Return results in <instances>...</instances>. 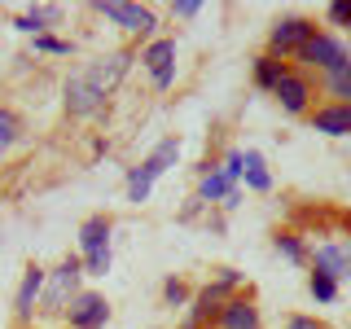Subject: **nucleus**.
I'll return each instance as SVG.
<instances>
[{
  "instance_id": "nucleus-31",
  "label": "nucleus",
  "mask_w": 351,
  "mask_h": 329,
  "mask_svg": "<svg viewBox=\"0 0 351 329\" xmlns=\"http://www.w3.org/2000/svg\"><path fill=\"white\" fill-rule=\"evenodd\" d=\"M338 246H343V268H347V277H351V241H338ZM343 277V281H347Z\"/></svg>"
},
{
  "instance_id": "nucleus-16",
  "label": "nucleus",
  "mask_w": 351,
  "mask_h": 329,
  "mask_svg": "<svg viewBox=\"0 0 351 329\" xmlns=\"http://www.w3.org/2000/svg\"><path fill=\"white\" fill-rule=\"evenodd\" d=\"M321 88L334 97V106H351V58L338 62L334 71H325L321 75Z\"/></svg>"
},
{
  "instance_id": "nucleus-5",
  "label": "nucleus",
  "mask_w": 351,
  "mask_h": 329,
  "mask_svg": "<svg viewBox=\"0 0 351 329\" xmlns=\"http://www.w3.org/2000/svg\"><path fill=\"white\" fill-rule=\"evenodd\" d=\"M62 93H66V114H71V119H93V114H101V106H106V93L93 84L88 71L71 75Z\"/></svg>"
},
{
  "instance_id": "nucleus-11",
  "label": "nucleus",
  "mask_w": 351,
  "mask_h": 329,
  "mask_svg": "<svg viewBox=\"0 0 351 329\" xmlns=\"http://www.w3.org/2000/svg\"><path fill=\"white\" fill-rule=\"evenodd\" d=\"M44 281H49V272H44L40 263H27V272H22V285H18V294H14V316H18V325H27L31 316H36L40 294H44Z\"/></svg>"
},
{
  "instance_id": "nucleus-3",
  "label": "nucleus",
  "mask_w": 351,
  "mask_h": 329,
  "mask_svg": "<svg viewBox=\"0 0 351 329\" xmlns=\"http://www.w3.org/2000/svg\"><path fill=\"white\" fill-rule=\"evenodd\" d=\"M237 285H241L237 268H219V281L202 285V290L193 294V312H189V325H184V329H202L206 321H219V312H224L228 294H233Z\"/></svg>"
},
{
  "instance_id": "nucleus-18",
  "label": "nucleus",
  "mask_w": 351,
  "mask_h": 329,
  "mask_svg": "<svg viewBox=\"0 0 351 329\" xmlns=\"http://www.w3.org/2000/svg\"><path fill=\"white\" fill-rule=\"evenodd\" d=\"M312 268H321V272H329V277L343 281V277H347V268H343V246H338V241H329V246H316Z\"/></svg>"
},
{
  "instance_id": "nucleus-27",
  "label": "nucleus",
  "mask_w": 351,
  "mask_h": 329,
  "mask_svg": "<svg viewBox=\"0 0 351 329\" xmlns=\"http://www.w3.org/2000/svg\"><path fill=\"white\" fill-rule=\"evenodd\" d=\"M329 22L334 27H351V0H334L329 5Z\"/></svg>"
},
{
  "instance_id": "nucleus-30",
  "label": "nucleus",
  "mask_w": 351,
  "mask_h": 329,
  "mask_svg": "<svg viewBox=\"0 0 351 329\" xmlns=\"http://www.w3.org/2000/svg\"><path fill=\"white\" fill-rule=\"evenodd\" d=\"M202 206H206V202H202V197H189V206H184V211H180V219H193L197 211H202Z\"/></svg>"
},
{
  "instance_id": "nucleus-20",
  "label": "nucleus",
  "mask_w": 351,
  "mask_h": 329,
  "mask_svg": "<svg viewBox=\"0 0 351 329\" xmlns=\"http://www.w3.org/2000/svg\"><path fill=\"white\" fill-rule=\"evenodd\" d=\"M228 193H233V184H228L224 171H206L202 184H197V197H202V202H224Z\"/></svg>"
},
{
  "instance_id": "nucleus-7",
  "label": "nucleus",
  "mask_w": 351,
  "mask_h": 329,
  "mask_svg": "<svg viewBox=\"0 0 351 329\" xmlns=\"http://www.w3.org/2000/svg\"><path fill=\"white\" fill-rule=\"evenodd\" d=\"M93 9H97L101 18H110L114 27H123L128 36H149V31L158 27L154 9H145V5H123V0H97Z\"/></svg>"
},
{
  "instance_id": "nucleus-9",
  "label": "nucleus",
  "mask_w": 351,
  "mask_h": 329,
  "mask_svg": "<svg viewBox=\"0 0 351 329\" xmlns=\"http://www.w3.org/2000/svg\"><path fill=\"white\" fill-rule=\"evenodd\" d=\"M141 66L149 71V84L158 93H167L171 80H176V40H149L141 49Z\"/></svg>"
},
{
  "instance_id": "nucleus-1",
  "label": "nucleus",
  "mask_w": 351,
  "mask_h": 329,
  "mask_svg": "<svg viewBox=\"0 0 351 329\" xmlns=\"http://www.w3.org/2000/svg\"><path fill=\"white\" fill-rule=\"evenodd\" d=\"M80 277H84V259H62L58 268L49 272V281H44V294H40V316H66V307L71 299L80 294Z\"/></svg>"
},
{
  "instance_id": "nucleus-29",
  "label": "nucleus",
  "mask_w": 351,
  "mask_h": 329,
  "mask_svg": "<svg viewBox=\"0 0 351 329\" xmlns=\"http://www.w3.org/2000/svg\"><path fill=\"white\" fill-rule=\"evenodd\" d=\"M285 329H325V325L316 321V316H290V321H285Z\"/></svg>"
},
{
  "instance_id": "nucleus-28",
  "label": "nucleus",
  "mask_w": 351,
  "mask_h": 329,
  "mask_svg": "<svg viewBox=\"0 0 351 329\" xmlns=\"http://www.w3.org/2000/svg\"><path fill=\"white\" fill-rule=\"evenodd\" d=\"M171 14H176V18H197V14H202V5H197V0H176Z\"/></svg>"
},
{
  "instance_id": "nucleus-25",
  "label": "nucleus",
  "mask_w": 351,
  "mask_h": 329,
  "mask_svg": "<svg viewBox=\"0 0 351 329\" xmlns=\"http://www.w3.org/2000/svg\"><path fill=\"white\" fill-rule=\"evenodd\" d=\"M162 303H167V307L189 303V285H184L180 277H167V281H162Z\"/></svg>"
},
{
  "instance_id": "nucleus-13",
  "label": "nucleus",
  "mask_w": 351,
  "mask_h": 329,
  "mask_svg": "<svg viewBox=\"0 0 351 329\" xmlns=\"http://www.w3.org/2000/svg\"><path fill=\"white\" fill-rule=\"evenodd\" d=\"M215 329H263L255 299H250V294H233V299L224 303V312H219Z\"/></svg>"
},
{
  "instance_id": "nucleus-17",
  "label": "nucleus",
  "mask_w": 351,
  "mask_h": 329,
  "mask_svg": "<svg viewBox=\"0 0 351 329\" xmlns=\"http://www.w3.org/2000/svg\"><path fill=\"white\" fill-rule=\"evenodd\" d=\"M290 75V62L272 58V53H259L255 58V88H268V93H277V84Z\"/></svg>"
},
{
  "instance_id": "nucleus-2",
  "label": "nucleus",
  "mask_w": 351,
  "mask_h": 329,
  "mask_svg": "<svg viewBox=\"0 0 351 329\" xmlns=\"http://www.w3.org/2000/svg\"><path fill=\"white\" fill-rule=\"evenodd\" d=\"M176 158H180V141H176V136L158 141L149 158L141 162V167H132V175H128V202H145V197L154 193V184H158V175L167 167H176Z\"/></svg>"
},
{
  "instance_id": "nucleus-26",
  "label": "nucleus",
  "mask_w": 351,
  "mask_h": 329,
  "mask_svg": "<svg viewBox=\"0 0 351 329\" xmlns=\"http://www.w3.org/2000/svg\"><path fill=\"white\" fill-rule=\"evenodd\" d=\"M219 171L228 175V184L241 180V171H246V162H241V149H228V154H224V162H219Z\"/></svg>"
},
{
  "instance_id": "nucleus-23",
  "label": "nucleus",
  "mask_w": 351,
  "mask_h": 329,
  "mask_svg": "<svg viewBox=\"0 0 351 329\" xmlns=\"http://www.w3.org/2000/svg\"><path fill=\"white\" fill-rule=\"evenodd\" d=\"M18 136H22V119L14 110H0V149H9Z\"/></svg>"
},
{
  "instance_id": "nucleus-15",
  "label": "nucleus",
  "mask_w": 351,
  "mask_h": 329,
  "mask_svg": "<svg viewBox=\"0 0 351 329\" xmlns=\"http://www.w3.org/2000/svg\"><path fill=\"white\" fill-rule=\"evenodd\" d=\"M312 132H321V136H351V106H316L312 114Z\"/></svg>"
},
{
  "instance_id": "nucleus-6",
  "label": "nucleus",
  "mask_w": 351,
  "mask_h": 329,
  "mask_svg": "<svg viewBox=\"0 0 351 329\" xmlns=\"http://www.w3.org/2000/svg\"><path fill=\"white\" fill-rule=\"evenodd\" d=\"M316 36V22H307V18H281L277 27L268 31V53L272 58H299V49L307 40Z\"/></svg>"
},
{
  "instance_id": "nucleus-19",
  "label": "nucleus",
  "mask_w": 351,
  "mask_h": 329,
  "mask_svg": "<svg viewBox=\"0 0 351 329\" xmlns=\"http://www.w3.org/2000/svg\"><path fill=\"white\" fill-rule=\"evenodd\" d=\"M241 162H246V171H241V175H246L250 189H255V193H268V189H272V175L263 171V154L246 149V154H241Z\"/></svg>"
},
{
  "instance_id": "nucleus-14",
  "label": "nucleus",
  "mask_w": 351,
  "mask_h": 329,
  "mask_svg": "<svg viewBox=\"0 0 351 329\" xmlns=\"http://www.w3.org/2000/svg\"><path fill=\"white\" fill-rule=\"evenodd\" d=\"M132 62H136V53H128V49H123V53H110V58H101L97 66H88V75H93V84L110 97V93L119 88V80L128 75V66H132Z\"/></svg>"
},
{
  "instance_id": "nucleus-22",
  "label": "nucleus",
  "mask_w": 351,
  "mask_h": 329,
  "mask_svg": "<svg viewBox=\"0 0 351 329\" xmlns=\"http://www.w3.org/2000/svg\"><path fill=\"white\" fill-rule=\"evenodd\" d=\"M307 290H312L316 303H334V299H338V277H329V272L312 268V277H307Z\"/></svg>"
},
{
  "instance_id": "nucleus-4",
  "label": "nucleus",
  "mask_w": 351,
  "mask_h": 329,
  "mask_svg": "<svg viewBox=\"0 0 351 329\" xmlns=\"http://www.w3.org/2000/svg\"><path fill=\"white\" fill-rule=\"evenodd\" d=\"M80 250H84V272L106 277L110 272V215H88L80 224Z\"/></svg>"
},
{
  "instance_id": "nucleus-12",
  "label": "nucleus",
  "mask_w": 351,
  "mask_h": 329,
  "mask_svg": "<svg viewBox=\"0 0 351 329\" xmlns=\"http://www.w3.org/2000/svg\"><path fill=\"white\" fill-rule=\"evenodd\" d=\"M277 101L285 114H312V80L290 66V75L277 84Z\"/></svg>"
},
{
  "instance_id": "nucleus-21",
  "label": "nucleus",
  "mask_w": 351,
  "mask_h": 329,
  "mask_svg": "<svg viewBox=\"0 0 351 329\" xmlns=\"http://www.w3.org/2000/svg\"><path fill=\"white\" fill-rule=\"evenodd\" d=\"M272 246H277V255H285L290 263H312V255H307V246H303L299 233H277Z\"/></svg>"
},
{
  "instance_id": "nucleus-8",
  "label": "nucleus",
  "mask_w": 351,
  "mask_h": 329,
  "mask_svg": "<svg viewBox=\"0 0 351 329\" xmlns=\"http://www.w3.org/2000/svg\"><path fill=\"white\" fill-rule=\"evenodd\" d=\"M347 58H351V53H347L343 40H338V36H325V31H316V36L299 49V58H294V62H303V66H312V71L325 75V71H334V66L347 62Z\"/></svg>"
},
{
  "instance_id": "nucleus-24",
  "label": "nucleus",
  "mask_w": 351,
  "mask_h": 329,
  "mask_svg": "<svg viewBox=\"0 0 351 329\" xmlns=\"http://www.w3.org/2000/svg\"><path fill=\"white\" fill-rule=\"evenodd\" d=\"M36 53H53V58H71V53H75V44H71V40H58V36H49V31H44V36H36Z\"/></svg>"
},
{
  "instance_id": "nucleus-10",
  "label": "nucleus",
  "mask_w": 351,
  "mask_h": 329,
  "mask_svg": "<svg viewBox=\"0 0 351 329\" xmlns=\"http://www.w3.org/2000/svg\"><path fill=\"white\" fill-rule=\"evenodd\" d=\"M106 321H110L106 294L84 290V294L71 299V307H66V325H71V329H106Z\"/></svg>"
}]
</instances>
